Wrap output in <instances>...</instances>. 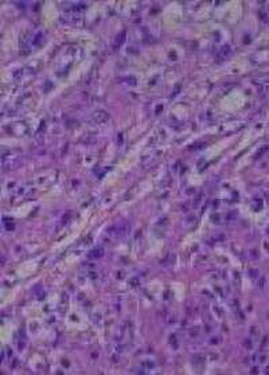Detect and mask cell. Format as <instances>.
Segmentation results:
<instances>
[{
	"label": "cell",
	"mask_w": 269,
	"mask_h": 375,
	"mask_svg": "<svg viewBox=\"0 0 269 375\" xmlns=\"http://www.w3.org/2000/svg\"><path fill=\"white\" fill-rule=\"evenodd\" d=\"M131 233V223L127 221H121V222L114 223L113 226H111L108 229V234L113 237V238H124Z\"/></svg>",
	"instance_id": "cell-1"
},
{
	"label": "cell",
	"mask_w": 269,
	"mask_h": 375,
	"mask_svg": "<svg viewBox=\"0 0 269 375\" xmlns=\"http://www.w3.org/2000/svg\"><path fill=\"white\" fill-rule=\"evenodd\" d=\"M92 120L94 121L96 124H104V122H106L109 120V115L105 110L100 109V110H96L92 115Z\"/></svg>",
	"instance_id": "cell-2"
},
{
	"label": "cell",
	"mask_w": 269,
	"mask_h": 375,
	"mask_svg": "<svg viewBox=\"0 0 269 375\" xmlns=\"http://www.w3.org/2000/svg\"><path fill=\"white\" fill-rule=\"evenodd\" d=\"M105 254V249L102 246H98V248H94L93 250H90L88 253V258L89 260H100L102 258Z\"/></svg>",
	"instance_id": "cell-3"
},
{
	"label": "cell",
	"mask_w": 269,
	"mask_h": 375,
	"mask_svg": "<svg viewBox=\"0 0 269 375\" xmlns=\"http://www.w3.org/2000/svg\"><path fill=\"white\" fill-rule=\"evenodd\" d=\"M229 53H230V48H229L228 46L222 47V48H221V53H219V58H225L226 55H229Z\"/></svg>",
	"instance_id": "cell-4"
},
{
	"label": "cell",
	"mask_w": 269,
	"mask_h": 375,
	"mask_svg": "<svg viewBox=\"0 0 269 375\" xmlns=\"http://www.w3.org/2000/svg\"><path fill=\"white\" fill-rule=\"evenodd\" d=\"M266 372H268V374H269V367H266Z\"/></svg>",
	"instance_id": "cell-5"
}]
</instances>
